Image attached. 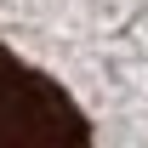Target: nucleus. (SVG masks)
<instances>
[{
  "label": "nucleus",
  "mask_w": 148,
  "mask_h": 148,
  "mask_svg": "<svg viewBox=\"0 0 148 148\" xmlns=\"http://www.w3.org/2000/svg\"><path fill=\"white\" fill-rule=\"evenodd\" d=\"M0 148H91L80 103L12 46H0Z\"/></svg>",
  "instance_id": "f257e3e1"
}]
</instances>
